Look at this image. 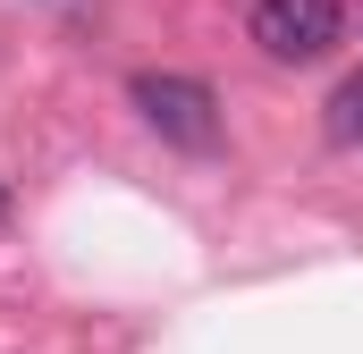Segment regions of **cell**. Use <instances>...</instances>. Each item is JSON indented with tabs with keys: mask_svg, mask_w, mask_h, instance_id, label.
I'll list each match as a JSON object with an SVG mask.
<instances>
[{
	"mask_svg": "<svg viewBox=\"0 0 363 354\" xmlns=\"http://www.w3.org/2000/svg\"><path fill=\"white\" fill-rule=\"evenodd\" d=\"M0 219H9V185H0Z\"/></svg>",
	"mask_w": 363,
	"mask_h": 354,
	"instance_id": "4",
	"label": "cell"
},
{
	"mask_svg": "<svg viewBox=\"0 0 363 354\" xmlns=\"http://www.w3.org/2000/svg\"><path fill=\"white\" fill-rule=\"evenodd\" d=\"M245 34L262 42V59H279V68H313L321 51H338L347 0H254Z\"/></svg>",
	"mask_w": 363,
	"mask_h": 354,
	"instance_id": "2",
	"label": "cell"
},
{
	"mask_svg": "<svg viewBox=\"0 0 363 354\" xmlns=\"http://www.w3.org/2000/svg\"><path fill=\"white\" fill-rule=\"evenodd\" d=\"M127 101L144 110V127H152V135H169V144H186V152H211V144H220V93L203 85V76L144 68V76L127 85Z\"/></svg>",
	"mask_w": 363,
	"mask_h": 354,
	"instance_id": "1",
	"label": "cell"
},
{
	"mask_svg": "<svg viewBox=\"0 0 363 354\" xmlns=\"http://www.w3.org/2000/svg\"><path fill=\"white\" fill-rule=\"evenodd\" d=\"M330 135H338V144H355V152H363V76H347V85L330 93Z\"/></svg>",
	"mask_w": 363,
	"mask_h": 354,
	"instance_id": "3",
	"label": "cell"
}]
</instances>
